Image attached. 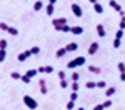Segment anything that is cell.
I'll use <instances>...</instances> for the list:
<instances>
[{"label":"cell","instance_id":"obj_9","mask_svg":"<svg viewBox=\"0 0 125 110\" xmlns=\"http://www.w3.org/2000/svg\"><path fill=\"white\" fill-rule=\"evenodd\" d=\"M39 73H52L53 72V67L52 65H42V67H39Z\"/></svg>","mask_w":125,"mask_h":110},{"label":"cell","instance_id":"obj_24","mask_svg":"<svg viewBox=\"0 0 125 110\" xmlns=\"http://www.w3.org/2000/svg\"><path fill=\"white\" fill-rule=\"evenodd\" d=\"M70 87H72V92H78V89H80V87H78V82H72Z\"/></svg>","mask_w":125,"mask_h":110},{"label":"cell","instance_id":"obj_5","mask_svg":"<svg viewBox=\"0 0 125 110\" xmlns=\"http://www.w3.org/2000/svg\"><path fill=\"white\" fill-rule=\"evenodd\" d=\"M52 25L58 29V27H63V25H67V19L65 17H60V19H53L52 20Z\"/></svg>","mask_w":125,"mask_h":110},{"label":"cell","instance_id":"obj_26","mask_svg":"<svg viewBox=\"0 0 125 110\" xmlns=\"http://www.w3.org/2000/svg\"><path fill=\"white\" fill-rule=\"evenodd\" d=\"M77 99H78V93L77 92H72L70 93V102H77Z\"/></svg>","mask_w":125,"mask_h":110},{"label":"cell","instance_id":"obj_8","mask_svg":"<svg viewBox=\"0 0 125 110\" xmlns=\"http://www.w3.org/2000/svg\"><path fill=\"white\" fill-rule=\"evenodd\" d=\"M30 55H32V52H30V49H29V50H25V52H22V53H19L17 60H19V62H25V60L29 59Z\"/></svg>","mask_w":125,"mask_h":110},{"label":"cell","instance_id":"obj_41","mask_svg":"<svg viewBox=\"0 0 125 110\" xmlns=\"http://www.w3.org/2000/svg\"><path fill=\"white\" fill-rule=\"evenodd\" d=\"M57 2H58V0H48V3H52V5H55Z\"/></svg>","mask_w":125,"mask_h":110},{"label":"cell","instance_id":"obj_22","mask_svg":"<svg viewBox=\"0 0 125 110\" xmlns=\"http://www.w3.org/2000/svg\"><path fill=\"white\" fill-rule=\"evenodd\" d=\"M5 57H7V50L0 49V62H5Z\"/></svg>","mask_w":125,"mask_h":110},{"label":"cell","instance_id":"obj_30","mask_svg":"<svg viewBox=\"0 0 125 110\" xmlns=\"http://www.w3.org/2000/svg\"><path fill=\"white\" fill-rule=\"evenodd\" d=\"M122 37H124V30H117V33H115V39H118V40H122Z\"/></svg>","mask_w":125,"mask_h":110},{"label":"cell","instance_id":"obj_27","mask_svg":"<svg viewBox=\"0 0 125 110\" xmlns=\"http://www.w3.org/2000/svg\"><path fill=\"white\" fill-rule=\"evenodd\" d=\"M112 45H114V49H120V45H122V40L115 39V40H114V43H112Z\"/></svg>","mask_w":125,"mask_h":110},{"label":"cell","instance_id":"obj_21","mask_svg":"<svg viewBox=\"0 0 125 110\" xmlns=\"http://www.w3.org/2000/svg\"><path fill=\"white\" fill-rule=\"evenodd\" d=\"M94 10H95L97 13H104V7H102V5H100L98 2H97L95 5H94Z\"/></svg>","mask_w":125,"mask_h":110},{"label":"cell","instance_id":"obj_36","mask_svg":"<svg viewBox=\"0 0 125 110\" xmlns=\"http://www.w3.org/2000/svg\"><path fill=\"white\" fill-rule=\"evenodd\" d=\"M0 49L7 50V40H5V39H2V40H0Z\"/></svg>","mask_w":125,"mask_h":110},{"label":"cell","instance_id":"obj_25","mask_svg":"<svg viewBox=\"0 0 125 110\" xmlns=\"http://www.w3.org/2000/svg\"><path fill=\"white\" fill-rule=\"evenodd\" d=\"M58 32H65V33H68V32H70V27H68V25H63V27H58Z\"/></svg>","mask_w":125,"mask_h":110},{"label":"cell","instance_id":"obj_34","mask_svg":"<svg viewBox=\"0 0 125 110\" xmlns=\"http://www.w3.org/2000/svg\"><path fill=\"white\" fill-rule=\"evenodd\" d=\"M58 79H60V82H62V80H67L65 79V72H63V70H58Z\"/></svg>","mask_w":125,"mask_h":110},{"label":"cell","instance_id":"obj_2","mask_svg":"<svg viewBox=\"0 0 125 110\" xmlns=\"http://www.w3.org/2000/svg\"><path fill=\"white\" fill-rule=\"evenodd\" d=\"M82 65H85V57H77V59L70 60L67 63L68 69H77V67H82Z\"/></svg>","mask_w":125,"mask_h":110},{"label":"cell","instance_id":"obj_42","mask_svg":"<svg viewBox=\"0 0 125 110\" xmlns=\"http://www.w3.org/2000/svg\"><path fill=\"white\" fill-rule=\"evenodd\" d=\"M88 2H90V3H94V5L97 3V0H88Z\"/></svg>","mask_w":125,"mask_h":110},{"label":"cell","instance_id":"obj_20","mask_svg":"<svg viewBox=\"0 0 125 110\" xmlns=\"http://www.w3.org/2000/svg\"><path fill=\"white\" fill-rule=\"evenodd\" d=\"M115 92H117V89H115V87H108V89L105 90V95H107V97H112V95H114Z\"/></svg>","mask_w":125,"mask_h":110},{"label":"cell","instance_id":"obj_17","mask_svg":"<svg viewBox=\"0 0 125 110\" xmlns=\"http://www.w3.org/2000/svg\"><path fill=\"white\" fill-rule=\"evenodd\" d=\"M65 53H67V49H65V47H63V49H58L57 52H55V57H57V59H62Z\"/></svg>","mask_w":125,"mask_h":110},{"label":"cell","instance_id":"obj_43","mask_svg":"<svg viewBox=\"0 0 125 110\" xmlns=\"http://www.w3.org/2000/svg\"><path fill=\"white\" fill-rule=\"evenodd\" d=\"M77 110H85V109H83V107H80V109H77Z\"/></svg>","mask_w":125,"mask_h":110},{"label":"cell","instance_id":"obj_10","mask_svg":"<svg viewBox=\"0 0 125 110\" xmlns=\"http://www.w3.org/2000/svg\"><path fill=\"white\" fill-rule=\"evenodd\" d=\"M108 5H110L112 9L115 10V12H118V13H120V12H124V9H122V5H120L118 2H115V0H110V2H108Z\"/></svg>","mask_w":125,"mask_h":110},{"label":"cell","instance_id":"obj_15","mask_svg":"<svg viewBox=\"0 0 125 110\" xmlns=\"http://www.w3.org/2000/svg\"><path fill=\"white\" fill-rule=\"evenodd\" d=\"M65 49H67V53H68V52H75V50L78 49V45L75 43V42H72V43H68V45L65 47Z\"/></svg>","mask_w":125,"mask_h":110},{"label":"cell","instance_id":"obj_31","mask_svg":"<svg viewBox=\"0 0 125 110\" xmlns=\"http://www.w3.org/2000/svg\"><path fill=\"white\" fill-rule=\"evenodd\" d=\"M10 77H12V79H13V80H19L20 77H22V75H20L19 72H12V73H10Z\"/></svg>","mask_w":125,"mask_h":110},{"label":"cell","instance_id":"obj_6","mask_svg":"<svg viewBox=\"0 0 125 110\" xmlns=\"http://www.w3.org/2000/svg\"><path fill=\"white\" fill-rule=\"evenodd\" d=\"M98 42H92L90 43V47H88V55H95L97 52H98Z\"/></svg>","mask_w":125,"mask_h":110},{"label":"cell","instance_id":"obj_19","mask_svg":"<svg viewBox=\"0 0 125 110\" xmlns=\"http://www.w3.org/2000/svg\"><path fill=\"white\" fill-rule=\"evenodd\" d=\"M42 9H43V2L37 0V2L33 3V10H35V12H39V10H42Z\"/></svg>","mask_w":125,"mask_h":110},{"label":"cell","instance_id":"obj_32","mask_svg":"<svg viewBox=\"0 0 125 110\" xmlns=\"http://www.w3.org/2000/svg\"><path fill=\"white\" fill-rule=\"evenodd\" d=\"M30 52H32V55H37V53H40V47H32Z\"/></svg>","mask_w":125,"mask_h":110},{"label":"cell","instance_id":"obj_39","mask_svg":"<svg viewBox=\"0 0 125 110\" xmlns=\"http://www.w3.org/2000/svg\"><path fill=\"white\" fill-rule=\"evenodd\" d=\"M73 107H75V102H68L67 103V110H72Z\"/></svg>","mask_w":125,"mask_h":110},{"label":"cell","instance_id":"obj_23","mask_svg":"<svg viewBox=\"0 0 125 110\" xmlns=\"http://www.w3.org/2000/svg\"><path fill=\"white\" fill-rule=\"evenodd\" d=\"M85 89H97V82H87Z\"/></svg>","mask_w":125,"mask_h":110},{"label":"cell","instance_id":"obj_37","mask_svg":"<svg viewBox=\"0 0 125 110\" xmlns=\"http://www.w3.org/2000/svg\"><path fill=\"white\" fill-rule=\"evenodd\" d=\"M118 29H120V30H125V17L120 20V23H118Z\"/></svg>","mask_w":125,"mask_h":110},{"label":"cell","instance_id":"obj_28","mask_svg":"<svg viewBox=\"0 0 125 110\" xmlns=\"http://www.w3.org/2000/svg\"><path fill=\"white\" fill-rule=\"evenodd\" d=\"M105 87H107V83L104 80H98V82H97V89H105Z\"/></svg>","mask_w":125,"mask_h":110},{"label":"cell","instance_id":"obj_14","mask_svg":"<svg viewBox=\"0 0 125 110\" xmlns=\"http://www.w3.org/2000/svg\"><path fill=\"white\" fill-rule=\"evenodd\" d=\"M88 72H90V73H97V75H100L102 69H100V67H97V65H88Z\"/></svg>","mask_w":125,"mask_h":110},{"label":"cell","instance_id":"obj_1","mask_svg":"<svg viewBox=\"0 0 125 110\" xmlns=\"http://www.w3.org/2000/svg\"><path fill=\"white\" fill-rule=\"evenodd\" d=\"M23 103H25L29 109H32V110H35L37 107H39V102L33 99L32 95H23Z\"/></svg>","mask_w":125,"mask_h":110},{"label":"cell","instance_id":"obj_33","mask_svg":"<svg viewBox=\"0 0 125 110\" xmlns=\"http://www.w3.org/2000/svg\"><path fill=\"white\" fill-rule=\"evenodd\" d=\"M20 80H22L23 83H30V82H32V79H29L27 75H22V77H20Z\"/></svg>","mask_w":125,"mask_h":110},{"label":"cell","instance_id":"obj_29","mask_svg":"<svg viewBox=\"0 0 125 110\" xmlns=\"http://www.w3.org/2000/svg\"><path fill=\"white\" fill-rule=\"evenodd\" d=\"M78 79H80V73L78 72H73L72 73V82H78Z\"/></svg>","mask_w":125,"mask_h":110},{"label":"cell","instance_id":"obj_18","mask_svg":"<svg viewBox=\"0 0 125 110\" xmlns=\"http://www.w3.org/2000/svg\"><path fill=\"white\" fill-rule=\"evenodd\" d=\"M45 12H47V15H53V12H55V5H52V3H47V7H45Z\"/></svg>","mask_w":125,"mask_h":110},{"label":"cell","instance_id":"obj_11","mask_svg":"<svg viewBox=\"0 0 125 110\" xmlns=\"http://www.w3.org/2000/svg\"><path fill=\"white\" fill-rule=\"evenodd\" d=\"M70 33H73V35H82V33H83V29H82L80 25H72V27H70Z\"/></svg>","mask_w":125,"mask_h":110},{"label":"cell","instance_id":"obj_3","mask_svg":"<svg viewBox=\"0 0 125 110\" xmlns=\"http://www.w3.org/2000/svg\"><path fill=\"white\" fill-rule=\"evenodd\" d=\"M0 29L5 30V32H9L10 35H13V37H17V35H19V30L15 29V27H10V25H7L5 22H0Z\"/></svg>","mask_w":125,"mask_h":110},{"label":"cell","instance_id":"obj_35","mask_svg":"<svg viewBox=\"0 0 125 110\" xmlns=\"http://www.w3.org/2000/svg\"><path fill=\"white\" fill-rule=\"evenodd\" d=\"M68 85H70V83H68V80H62V82H60V89H67Z\"/></svg>","mask_w":125,"mask_h":110},{"label":"cell","instance_id":"obj_38","mask_svg":"<svg viewBox=\"0 0 125 110\" xmlns=\"http://www.w3.org/2000/svg\"><path fill=\"white\" fill-rule=\"evenodd\" d=\"M108 107H112V100H110V99L104 102V109H108Z\"/></svg>","mask_w":125,"mask_h":110},{"label":"cell","instance_id":"obj_12","mask_svg":"<svg viewBox=\"0 0 125 110\" xmlns=\"http://www.w3.org/2000/svg\"><path fill=\"white\" fill-rule=\"evenodd\" d=\"M117 67H118V72H120V80L125 82V63H124V62H118Z\"/></svg>","mask_w":125,"mask_h":110},{"label":"cell","instance_id":"obj_40","mask_svg":"<svg viewBox=\"0 0 125 110\" xmlns=\"http://www.w3.org/2000/svg\"><path fill=\"white\" fill-rule=\"evenodd\" d=\"M94 110H104V103H97L94 107Z\"/></svg>","mask_w":125,"mask_h":110},{"label":"cell","instance_id":"obj_16","mask_svg":"<svg viewBox=\"0 0 125 110\" xmlns=\"http://www.w3.org/2000/svg\"><path fill=\"white\" fill-rule=\"evenodd\" d=\"M37 73H39V70H37V69H30V70H27V73H25V75H27L29 79H33Z\"/></svg>","mask_w":125,"mask_h":110},{"label":"cell","instance_id":"obj_13","mask_svg":"<svg viewBox=\"0 0 125 110\" xmlns=\"http://www.w3.org/2000/svg\"><path fill=\"white\" fill-rule=\"evenodd\" d=\"M97 33H98V37H105V35H107L105 27H104L102 23H98V25H97Z\"/></svg>","mask_w":125,"mask_h":110},{"label":"cell","instance_id":"obj_4","mask_svg":"<svg viewBox=\"0 0 125 110\" xmlns=\"http://www.w3.org/2000/svg\"><path fill=\"white\" fill-rule=\"evenodd\" d=\"M70 9H72V13H73L75 17H82V15H83V10H82V7H80L78 3H72Z\"/></svg>","mask_w":125,"mask_h":110},{"label":"cell","instance_id":"obj_44","mask_svg":"<svg viewBox=\"0 0 125 110\" xmlns=\"http://www.w3.org/2000/svg\"><path fill=\"white\" fill-rule=\"evenodd\" d=\"M40 2H45V0H40Z\"/></svg>","mask_w":125,"mask_h":110},{"label":"cell","instance_id":"obj_7","mask_svg":"<svg viewBox=\"0 0 125 110\" xmlns=\"http://www.w3.org/2000/svg\"><path fill=\"white\" fill-rule=\"evenodd\" d=\"M39 87H40V93L42 95H45L48 92V89H47V82H45V79H40L39 80Z\"/></svg>","mask_w":125,"mask_h":110}]
</instances>
